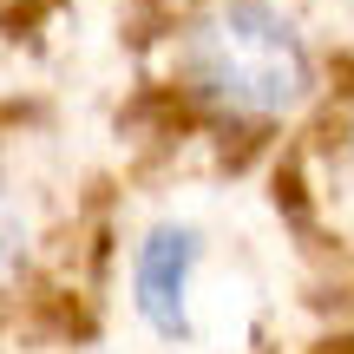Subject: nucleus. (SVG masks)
Returning a JSON list of instances; mask_svg holds the SVG:
<instances>
[{
  "instance_id": "nucleus-1",
  "label": "nucleus",
  "mask_w": 354,
  "mask_h": 354,
  "mask_svg": "<svg viewBox=\"0 0 354 354\" xmlns=\"http://www.w3.org/2000/svg\"><path fill=\"white\" fill-rule=\"evenodd\" d=\"M158 86L223 151H269L328 99L322 53L282 0H190L158 46Z\"/></svg>"
},
{
  "instance_id": "nucleus-2",
  "label": "nucleus",
  "mask_w": 354,
  "mask_h": 354,
  "mask_svg": "<svg viewBox=\"0 0 354 354\" xmlns=\"http://www.w3.org/2000/svg\"><path fill=\"white\" fill-rule=\"evenodd\" d=\"M66 250V203L53 171L20 131H0V322L53 289V263Z\"/></svg>"
},
{
  "instance_id": "nucleus-3",
  "label": "nucleus",
  "mask_w": 354,
  "mask_h": 354,
  "mask_svg": "<svg viewBox=\"0 0 354 354\" xmlns=\"http://www.w3.org/2000/svg\"><path fill=\"white\" fill-rule=\"evenodd\" d=\"M203 256H210V236H203L190 216H158L138 236L125 243V302L158 342L184 348L197 335V276Z\"/></svg>"
},
{
  "instance_id": "nucleus-4",
  "label": "nucleus",
  "mask_w": 354,
  "mask_h": 354,
  "mask_svg": "<svg viewBox=\"0 0 354 354\" xmlns=\"http://www.w3.org/2000/svg\"><path fill=\"white\" fill-rule=\"evenodd\" d=\"M308 138H315V145H302V165H308L302 203L322 210L328 236L354 256V99L348 105H328Z\"/></svg>"
},
{
  "instance_id": "nucleus-5",
  "label": "nucleus",
  "mask_w": 354,
  "mask_h": 354,
  "mask_svg": "<svg viewBox=\"0 0 354 354\" xmlns=\"http://www.w3.org/2000/svg\"><path fill=\"white\" fill-rule=\"evenodd\" d=\"M13 13H26V0H0V20H13Z\"/></svg>"
}]
</instances>
